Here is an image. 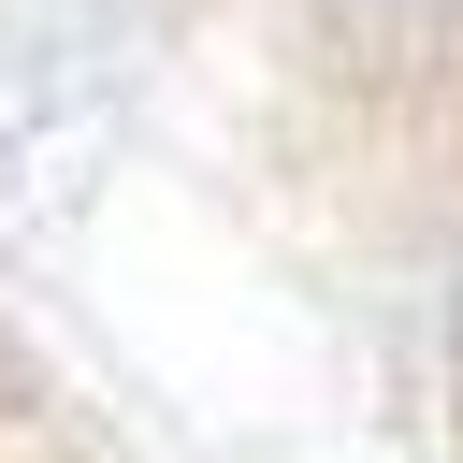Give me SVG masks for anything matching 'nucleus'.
I'll use <instances>...</instances> for the list:
<instances>
[{
    "label": "nucleus",
    "mask_w": 463,
    "mask_h": 463,
    "mask_svg": "<svg viewBox=\"0 0 463 463\" xmlns=\"http://www.w3.org/2000/svg\"><path fill=\"white\" fill-rule=\"evenodd\" d=\"M362 43H434V29H463V0H333Z\"/></svg>",
    "instance_id": "nucleus-1"
}]
</instances>
